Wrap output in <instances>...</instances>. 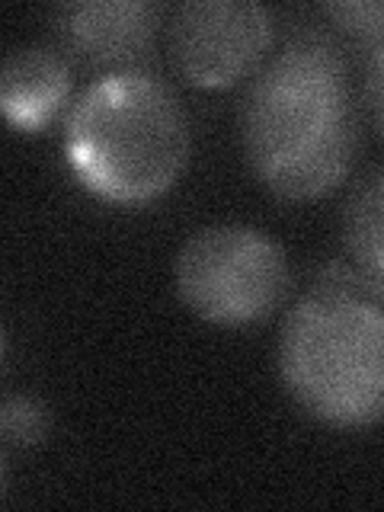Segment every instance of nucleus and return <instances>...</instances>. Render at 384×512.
<instances>
[{
    "mask_svg": "<svg viewBox=\"0 0 384 512\" xmlns=\"http://www.w3.org/2000/svg\"><path fill=\"white\" fill-rule=\"evenodd\" d=\"M240 141L256 180L285 202H314L340 186L359 148V109L340 45L320 32L288 39L250 80Z\"/></svg>",
    "mask_w": 384,
    "mask_h": 512,
    "instance_id": "obj_1",
    "label": "nucleus"
},
{
    "mask_svg": "<svg viewBox=\"0 0 384 512\" xmlns=\"http://www.w3.org/2000/svg\"><path fill=\"white\" fill-rule=\"evenodd\" d=\"M64 157L96 199L144 205L180 180L189 160V116L151 71L106 74L64 119Z\"/></svg>",
    "mask_w": 384,
    "mask_h": 512,
    "instance_id": "obj_2",
    "label": "nucleus"
},
{
    "mask_svg": "<svg viewBox=\"0 0 384 512\" xmlns=\"http://www.w3.org/2000/svg\"><path fill=\"white\" fill-rule=\"evenodd\" d=\"M279 378L295 404L330 429L384 423V311L314 288L285 314Z\"/></svg>",
    "mask_w": 384,
    "mask_h": 512,
    "instance_id": "obj_3",
    "label": "nucleus"
},
{
    "mask_svg": "<svg viewBox=\"0 0 384 512\" xmlns=\"http://www.w3.org/2000/svg\"><path fill=\"white\" fill-rule=\"evenodd\" d=\"M176 295L205 324L250 327L266 320L288 292V256L253 224H208L176 253Z\"/></svg>",
    "mask_w": 384,
    "mask_h": 512,
    "instance_id": "obj_4",
    "label": "nucleus"
},
{
    "mask_svg": "<svg viewBox=\"0 0 384 512\" xmlns=\"http://www.w3.org/2000/svg\"><path fill=\"white\" fill-rule=\"evenodd\" d=\"M173 68L192 87L221 90L260 68L272 45V13L253 0H189L170 16Z\"/></svg>",
    "mask_w": 384,
    "mask_h": 512,
    "instance_id": "obj_5",
    "label": "nucleus"
},
{
    "mask_svg": "<svg viewBox=\"0 0 384 512\" xmlns=\"http://www.w3.org/2000/svg\"><path fill=\"white\" fill-rule=\"evenodd\" d=\"M160 26V7L148 0H74L52 13L61 48L77 64L106 74L144 71Z\"/></svg>",
    "mask_w": 384,
    "mask_h": 512,
    "instance_id": "obj_6",
    "label": "nucleus"
},
{
    "mask_svg": "<svg viewBox=\"0 0 384 512\" xmlns=\"http://www.w3.org/2000/svg\"><path fill=\"white\" fill-rule=\"evenodd\" d=\"M71 96V68L55 48L26 45L4 58L0 68V106L13 128L39 132Z\"/></svg>",
    "mask_w": 384,
    "mask_h": 512,
    "instance_id": "obj_7",
    "label": "nucleus"
},
{
    "mask_svg": "<svg viewBox=\"0 0 384 512\" xmlns=\"http://www.w3.org/2000/svg\"><path fill=\"white\" fill-rule=\"evenodd\" d=\"M343 244L349 260L384 276V170L368 173L343 208Z\"/></svg>",
    "mask_w": 384,
    "mask_h": 512,
    "instance_id": "obj_8",
    "label": "nucleus"
},
{
    "mask_svg": "<svg viewBox=\"0 0 384 512\" xmlns=\"http://www.w3.org/2000/svg\"><path fill=\"white\" fill-rule=\"evenodd\" d=\"M52 432V413L42 400L29 394H13L0 407V436L7 445L16 448H32L45 442V436Z\"/></svg>",
    "mask_w": 384,
    "mask_h": 512,
    "instance_id": "obj_9",
    "label": "nucleus"
},
{
    "mask_svg": "<svg viewBox=\"0 0 384 512\" xmlns=\"http://www.w3.org/2000/svg\"><path fill=\"white\" fill-rule=\"evenodd\" d=\"M327 20L346 32L349 39L365 45L384 42V0H346V4H324Z\"/></svg>",
    "mask_w": 384,
    "mask_h": 512,
    "instance_id": "obj_10",
    "label": "nucleus"
},
{
    "mask_svg": "<svg viewBox=\"0 0 384 512\" xmlns=\"http://www.w3.org/2000/svg\"><path fill=\"white\" fill-rule=\"evenodd\" d=\"M314 288H324V292H346L378 304L384 311V276H375V272H365L356 263H327L317 272Z\"/></svg>",
    "mask_w": 384,
    "mask_h": 512,
    "instance_id": "obj_11",
    "label": "nucleus"
},
{
    "mask_svg": "<svg viewBox=\"0 0 384 512\" xmlns=\"http://www.w3.org/2000/svg\"><path fill=\"white\" fill-rule=\"evenodd\" d=\"M362 96L368 106V116L378 125V132L384 135V42L372 48L365 64V80H362Z\"/></svg>",
    "mask_w": 384,
    "mask_h": 512,
    "instance_id": "obj_12",
    "label": "nucleus"
}]
</instances>
